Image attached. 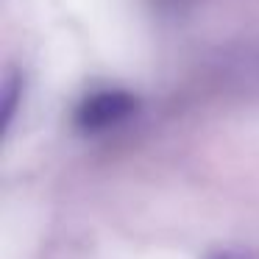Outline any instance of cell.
I'll use <instances>...</instances> for the list:
<instances>
[{
  "instance_id": "1",
  "label": "cell",
  "mask_w": 259,
  "mask_h": 259,
  "mask_svg": "<svg viewBox=\"0 0 259 259\" xmlns=\"http://www.w3.org/2000/svg\"><path fill=\"white\" fill-rule=\"evenodd\" d=\"M137 112H140V95L120 87H103L87 92L78 101L73 112V125L84 137H98L128 123Z\"/></svg>"
},
{
  "instance_id": "3",
  "label": "cell",
  "mask_w": 259,
  "mask_h": 259,
  "mask_svg": "<svg viewBox=\"0 0 259 259\" xmlns=\"http://www.w3.org/2000/svg\"><path fill=\"white\" fill-rule=\"evenodd\" d=\"M203 259H259L253 251H248V248H214V251H209Z\"/></svg>"
},
{
  "instance_id": "2",
  "label": "cell",
  "mask_w": 259,
  "mask_h": 259,
  "mask_svg": "<svg viewBox=\"0 0 259 259\" xmlns=\"http://www.w3.org/2000/svg\"><path fill=\"white\" fill-rule=\"evenodd\" d=\"M23 90H25L23 75L12 70L6 75V81H3V134H9L14 117H17V106L23 101Z\"/></svg>"
}]
</instances>
